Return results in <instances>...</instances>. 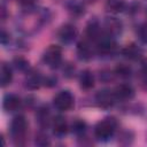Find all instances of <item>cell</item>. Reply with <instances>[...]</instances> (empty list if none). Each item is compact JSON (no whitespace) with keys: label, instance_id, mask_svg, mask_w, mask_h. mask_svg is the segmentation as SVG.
<instances>
[{"label":"cell","instance_id":"cell-7","mask_svg":"<svg viewBox=\"0 0 147 147\" xmlns=\"http://www.w3.org/2000/svg\"><path fill=\"white\" fill-rule=\"evenodd\" d=\"M123 30V24L122 22L116 18V17H107L103 22V31L107 36L109 37H116L121 34Z\"/></svg>","mask_w":147,"mask_h":147},{"label":"cell","instance_id":"cell-13","mask_svg":"<svg viewBox=\"0 0 147 147\" xmlns=\"http://www.w3.org/2000/svg\"><path fill=\"white\" fill-rule=\"evenodd\" d=\"M86 36L88 37V39L91 40H98L101 36H102V30H101V26L99 24V22L96 20H91L87 25H86Z\"/></svg>","mask_w":147,"mask_h":147},{"label":"cell","instance_id":"cell-27","mask_svg":"<svg viewBox=\"0 0 147 147\" xmlns=\"http://www.w3.org/2000/svg\"><path fill=\"white\" fill-rule=\"evenodd\" d=\"M100 79H101L102 82H105V83L111 80V79H113V74H111V71H109V70H102V71L100 72Z\"/></svg>","mask_w":147,"mask_h":147},{"label":"cell","instance_id":"cell-26","mask_svg":"<svg viewBox=\"0 0 147 147\" xmlns=\"http://www.w3.org/2000/svg\"><path fill=\"white\" fill-rule=\"evenodd\" d=\"M138 34H139V38H140L142 41L147 42V24H144V25H141V26L139 28Z\"/></svg>","mask_w":147,"mask_h":147},{"label":"cell","instance_id":"cell-29","mask_svg":"<svg viewBox=\"0 0 147 147\" xmlns=\"http://www.w3.org/2000/svg\"><path fill=\"white\" fill-rule=\"evenodd\" d=\"M20 3H21L23 7H28V8H30V7L33 6L34 0H20Z\"/></svg>","mask_w":147,"mask_h":147},{"label":"cell","instance_id":"cell-19","mask_svg":"<svg viewBox=\"0 0 147 147\" xmlns=\"http://www.w3.org/2000/svg\"><path fill=\"white\" fill-rule=\"evenodd\" d=\"M106 9L111 14L122 13L125 9V2L123 0H108L106 2Z\"/></svg>","mask_w":147,"mask_h":147},{"label":"cell","instance_id":"cell-6","mask_svg":"<svg viewBox=\"0 0 147 147\" xmlns=\"http://www.w3.org/2000/svg\"><path fill=\"white\" fill-rule=\"evenodd\" d=\"M115 101H116V96H115L114 92H111L110 90H101L95 95L96 105L103 109H108V108L113 107Z\"/></svg>","mask_w":147,"mask_h":147},{"label":"cell","instance_id":"cell-23","mask_svg":"<svg viewBox=\"0 0 147 147\" xmlns=\"http://www.w3.org/2000/svg\"><path fill=\"white\" fill-rule=\"evenodd\" d=\"M13 64H14V67H15L17 70H20V71H26V70L29 69V61L25 60V59L22 57V56L15 57L14 61H13Z\"/></svg>","mask_w":147,"mask_h":147},{"label":"cell","instance_id":"cell-24","mask_svg":"<svg viewBox=\"0 0 147 147\" xmlns=\"http://www.w3.org/2000/svg\"><path fill=\"white\" fill-rule=\"evenodd\" d=\"M34 142H36V145H38V146H47V145L51 144V142H49V139H48V137H47V134L44 133V132H38V133L36 134Z\"/></svg>","mask_w":147,"mask_h":147},{"label":"cell","instance_id":"cell-11","mask_svg":"<svg viewBox=\"0 0 147 147\" xmlns=\"http://www.w3.org/2000/svg\"><path fill=\"white\" fill-rule=\"evenodd\" d=\"M114 94L116 99L119 100H129L132 99L134 95V90L130 84H119L115 87Z\"/></svg>","mask_w":147,"mask_h":147},{"label":"cell","instance_id":"cell-28","mask_svg":"<svg viewBox=\"0 0 147 147\" xmlns=\"http://www.w3.org/2000/svg\"><path fill=\"white\" fill-rule=\"evenodd\" d=\"M63 72H64V75H65L68 78H70V77H72V76H74L75 67H72L71 64H67V65H65V68L63 69Z\"/></svg>","mask_w":147,"mask_h":147},{"label":"cell","instance_id":"cell-31","mask_svg":"<svg viewBox=\"0 0 147 147\" xmlns=\"http://www.w3.org/2000/svg\"><path fill=\"white\" fill-rule=\"evenodd\" d=\"M85 1H86V2H88V3H91V2H94L95 0H85Z\"/></svg>","mask_w":147,"mask_h":147},{"label":"cell","instance_id":"cell-32","mask_svg":"<svg viewBox=\"0 0 147 147\" xmlns=\"http://www.w3.org/2000/svg\"><path fill=\"white\" fill-rule=\"evenodd\" d=\"M146 14H147V11H146Z\"/></svg>","mask_w":147,"mask_h":147},{"label":"cell","instance_id":"cell-1","mask_svg":"<svg viewBox=\"0 0 147 147\" xmlns=\"http://www.w3.org/2000/svg\"><path fill=\"white\" fill-rule=\"evenodd\" d=\"M28 121L23 115H17L10 123V133L15 145H23L28 131Z\"/></svg>","mask_w":147,"mask_h":147},{"label":"cell","instance_id":"cell-21","mask_svg":"<svg viewBox=\"0 0 147 147\" xmlns=\"http://www.w3.org/2000/svg\"><path fill=\"white\" fill-rule=\"evenodd\" d=\"M115 75L121 77V78H129L132 75V69L129 64L125 63H119L115 68Z\"/></svg>","mask_w":147,"mask_h":147},{"label":"cell","instance_id":"cell-25","mask_svg":"<svg viewBox=\"0 0 147 147\" xmlns=\"http://www.w3.org/2000/svg\"><path fill=\"white\" fill-rule=\"evenodd\" d=\"M123 139L126 140V145L131 144L132 140H133V134H132V132H130V131H124V132H122L121 136H119V141L123 140Z\"/></svg>","mask_w":147,"mask_h":147},{"label":"cell","instance_id":"cell-10","mask_svg":"<svg viewBox=\"0 0 147 147\" xmlns=\"http://www.w3.org/2000/svg\"><path fill=\"white\" fill-rule=\"evenodd\" d=\"M76 53H77L78 59L83 61H88L93 57V49L87 40H80L77 44Z\"/></svg>","mask_w":147,"mask_h":147},{"label":"cell","instance_id":"cell-5","mask_svg":"<svg viewBox=\"0 0 147 147\" xmlns=\"http://www.w3.org/2000/svg\"><path fill=\"white\" fill-rule=\"evenodd\" d=\"M96 48L100 55H110L116 52V42L113 37H109L105 33L96 40Z\"/></svg>","mask_w":147,"mask_h":147},{"label":"cell","instance_id":"cell-22","mask_svg":"<svg viewBox=\"0 0 147 147\" xmlns=\"http://www.w3.org/2000/svg\"><path fill=\"white\" fill-rule=\"evenodd\" d=\"M68 10L74 16H80V15L84 14V7H83V5L79 3V2H77V1H70L68 3Z\"/></svg>","mask_w":147,"mask_h":147},{"label":"cell","instance_id":"cell-4","mask_svg":"<svg viewBox=\"0 0 147 147\" xmlns=\"http://www.w3.org/2000/svg\"><path fill=\"white\" fill-rule=\"evenodd\" d=\"M44 62L52 69L59 68L62 62V49L56 45H51L42 55Z\"/></svg>","mask_w":147,"mask_h":147},{"label":"cell","instance_id":"cell-2","mask_svg":"<svg viewBox=\"0 0 147 147\" xmlns=\"http://www.w3.org/2000/svg\"><path fill=\"white\" fill-rule=\"evenodd\" d=\"M117 127V121L114 117H106L94 126V136L99 140H108Z\"/></svg>","mask_w":147,"mask_h":147},{"label":"cell","instance_id":"cell-9","mask_svg":"<svg viewBox=\"0 0 147 147\" xmlns=\"http://www.w3.org/2000/svg\"><path fill=\"white\" fill-rule=\"evenodd\" d=\"M3 109L8 113H14L16 110H18L22 106V100L18 95L16 94H6L3 98V102H2Z\"/></svg>","mask_w":147,"mask_h":147},{"label":"cell","instance_id":"cell-18","mask_svg":"<svg viewBox=\"0 0 147 147\" xmlns=\"http://www.w3.org/2000/svg\"><path fill=\"white\" fill-rule=\"evenodd\" d=\"M36 118H37L38 124H39L41 127L47 126V125H48V123H49V119H51V114H49L48 108H47V107H45V106L40 107V108L37 110Z\"/></svg>","mask_w":147,"mask_h":147},{"label":"cell","instance_id":"cell-14","mask_svg":"<svg viewBox=\"0 0 147 147\" xmlns=\"http://www.w3.org/2000/svg\"><path fill=\"white\" fill-rule=\"evenodd\" d=\"M122 55L129 60H138L141 57L142 52L136 44H129L122 49Z\"/></svg>","mask_w":147,"mask_h":147},{"label":"cell","instance_id":"cell-15","mask_svg":"<svg viewBox=\"0 0 147 147\" xmlns=\"http://www.w3.org/2000/svg\"><path fill=\"white\" fill-rule=\"evenodd\" d=\"M79 86L83 90H91L94 86V76L92 71L90 70H84L79 75Z\"/></svg>","mask_w":147,"mask_h":147},{"label":"cell","instance_id":"cell-17","mask_svg":"<svg viewBox=\"0 0 147 147\" xmlns=\"http://www.w3.org/2000/svg\"><path fill=\"white\" fill-rule=\"evenodd\" d=\"M42 78L40 76L39 72H36V71H32L28 75L26 79H25V85L30 90H37L41 84H42Z\"/></svg>","mask_w":147,"mask_h":147},{"label":"cell","instance_id":"cell-12","mask_svg":"<svg viewBox=\"0 0 147 147\" xmlns=\"http://www.w3.org/2000/svg\"><path fill=\"white\" fill-rule=\"evenodd\" d=\"M52 129L55 136L62 137L68 132V123L65 121V118L61 115L55 116L52 119Z\"/></svg>","mask_w":147,"mask_h":147},{"label":"cell","instance_id":"cell-3","mask_svg":"<svg viewBox=\"0 0 147 147\" xmlns=\"http://www.w3.org/2000/svg\"><path fill=\"white\" fill-rule=\"evenodd\" d=\"M75 105V98L70 91H60L53 98V106L59 111H68Z\"/></svg>","mask_w":147,"mask_h":147},{"label":"cell","instance_id":"cell-8","mask_svg":"<svg viewBox=\"0 0 147 147\" xmlns=\"http://www.w3.org/2000/svg\"><path fill=\"white\" fill-rule=\"evenodd\" d=\"M57 37L63 44H70L77 37V29L75 25L67 23L60 28V30L57 32Z\"/></svg>","mask_w":147,"mask_h":147},{"label":"cell","instance_id":"cell-30","mask_svg":"<svg viewBox=\"0 0 147 147\" xmlns=\"http://www.w3.org/2000/svg\"><path fill=\"white\" fill-rule=\"evenodd\" d=\"M141 70H142V74L147 76V59H144L141 61Z\"/></svg>","mask_w":147,"mask_h":147},{"label":"cell","instance_id":"cell-16","mask_svg":"<svg viewBox=\"0 0 147 147\" xmlns=\"http://www.w3.org/2000/svg\"><path fill=\"white\" fill-rule=\"evenodd\" d=\"M13 80V71L10 67L6 63H2L0 67V85L1 87L8 86Z\"/></svg>","mask_w":147,"mask_h":147},{"label":"cell","instance_id":"cell-20","mask_svg":"<svg viewBox=\"0 0 147 147\" xmlns=\"http://www.w3.org/2000/svg\"><path fill=\"white\" fill-rule=\"evenodd\" d=\"M72 133H75L76 136H83L85 132H86V129H87V124L85 121L80 119V118H76L75 121H72L71 123V126H70Z\"/></svg>","mask_w":147,"mask_h":147}]
</instances>
